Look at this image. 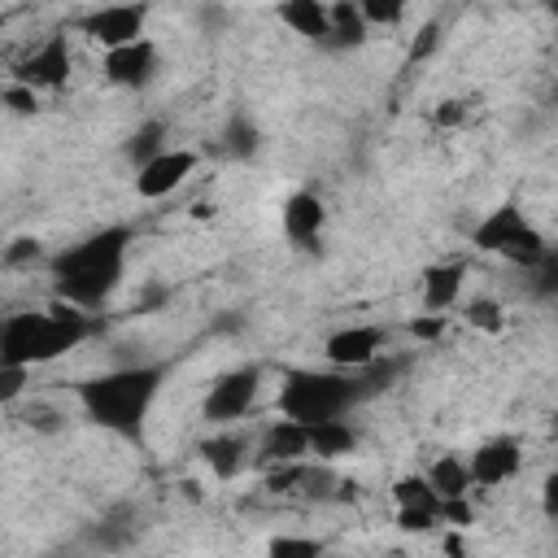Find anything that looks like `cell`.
I'll list each match as a JSON object with an SVG mask.
<instances>
[{"instance_id":"4fadbf2b","label":"cell","mask_w":558,"mask_h":558,"mask_svg":"<svg viewBox=\"0 0 558 558\" xmlns=\"http://www.w3.org/2000/svg\"><path fill=\"white\" fill-rule=\"evenodd\" d=\"M519 462H523L519 440H514V436H493V440H484V445L471 453V480H475L480 488H497V484L514 480Z\"/></svg>"},{"instance_id":"7a4b0ae2","label":"cell","mask_w":558,"mask_h":558,"mask_svg":"<svg viewBox=\"0 0 558 558\" xmlns=\"http://www.w3.org/2000/svg\"><path fill=\"white\" fill-rule=\"evenodd\" d=\"M135 231L126 222H113L105 231H92L87 240L61 248L48 270H52V292L57 301L74 305V310H96L105 305V296L122 283L126 270V248H131Z\"/></svg>"},{"instance_id":"52a82bcc","label":"cell","mask_w":558,"mask_h":558,"mask_svg":"<svg viewBox=\"0 0 558 558\" xmlns=\"http://www.w3.org/2000/svg\"><path fill=\"white\" fill-rule=\"evenodd\" d=\"M384 340H388L384 327H375V323H353V327H340V331H331V336L323 340V357H327L336 371H344V375H362V371H371V366L379 362Z\"/></svg>"},{"instance_id":"7402d4cb","label":"cell","mask_w":558,"mask_h":558,"mask_svg":"<svg viewBox=\"0 0 558 558\" xmlns=\"http://www.w3.org/2000/svg\"><path fill=\"white\" fill-rule=\"evenodd\" d=\"M266 558H327V545L318 536H296V532H279L266 545Z\"/></svg>"},{"instance_id":"7c38bea8","label":"cell","mask_w":558,"mask_h":558,"mask_svg":"<svg viewBox=\"0 0 558 558\" xmlns=\"http://www.w3.org/2000/svg\"><path fill=\"white\" fill-rule=\"evenodd\" d=\"M462 283H466V262H458V257L423 266V275H418V301H423V310L427 314L453 310L458 296H462Z\"/></svg>"},{"instance_id":"f1b7e54d","label":"cell","mask_w":558,"mask_h":558,"mask_svg":"<svg viewBox=\"0 0 558 558\" xmlns=\"http://www.w3.org/2000/svg\"><path fill=\"white\" fill-rule=\"evenodd\" d=\"M4 105H9V113H35L39 109V100H35V87H26V83H4Z\"/></svg>"},{"instance_id":"ac0fdd59","label":"cell","mask_w":558,"mask_h":558,"mask_svg":"<svg viewBox=\"0 0 558 558\" xmlns=\"http://www.w3.org/2000/svg\"><path fill=\"white\" fill-rule=\"evenodd\" d=\"M357 449V432L344 423V418H327L318 427H310V453L318 462H336V458H349Z\"/></svg>"},{"instance_id":"9c48e42d","label":"cell","mask_w":558,"mask_h":558,"mask_svg":"<svg viewBox=\"0 0 558 558\" xmlns=\"http://www.w3.org/2000/svg\"><path fill=\"white\" fill-rule=\"evenodd\" d=\"M13 83H26V87H44V92H61L70 83V39L65 35H48L17 70H13Z\"/></svg>"},{"instance_id":"3957f363","label":"cell","mask_w":558,"mask_h":558,"mask_svg":"<svg viewBox=\"0 0 558 558\" xmlns=\"http://www.w3.org/2000/svg\"><path fill=\"white\" fill-rule=\"evenodd\" d=\"M397 366H371V379L362 375H344V371H305V366H288L279 379V397L275 410L279 418H292L301 427H318L327 418H344L366 392L388 388Z\"/></svg>"},{"instance_id":"836d02e7","label":"cell","mask_w":558,"mask_h":558,"mask_svg":"<svg viewBox=\"0 0 558 558\" xmlns=\"http://www.w3.org/2000/svg\"><path fill=\"white\" fill-rule=\"evenodd\" d=\"M541 514L545 519H558V471H549L545 484H541Z\"/></svg>"},{"instance_id":"e575fe53","label":"cell","mask_w":558,"mask_h":558,"mask_svg":"<svg viewBox=\"0 0 558 558\" xmlns=\"http://www.w3.org/2000/svg\"><path fill=\"white\" fill-rule=\"evenodd\" d=\"M432 118H436V126H458V122L466 118V105H462V100H440Z\"/></svg>"},{"instance_id":"ffe728a7","label":"cell","mask_w":558,"mask_h":558,"mask_svg":"<svg viewBox=\"0 0 558 558\" xmlns=\"http://www.w3.org/2000/svg\"><path fill=\"white\" fill-rule=\"evenodd\" d=\"M366 35H371V26H366V17H362L357 4H349V0L331 4V35H327V48H357V44H366Z\"/></svg>"},{"instance_id":"f35d334b","label":"cell","mask_w":558,"mask_h":558,"mask_svg":"<svg viewBox=\"0 0 558 558\" xmlns=\"http://www.w3.org/2000/svg\"><path fill=\"white\" fill-rule=\"evenodd\" d=\"M554 22H558V4H554Z\"/></svg>"},{"instance_id":"5b68a950","label":"cell","mask_w":558,"mask_h":558,"mask_svg":"<svg viewBox=\"0 0 558 558\" xmlns=\"http://www.w3.org/2000/svg\"><path fill=\"white\" fill-rule=\"evenodd\" d=\"M471 244L484 248V253H493V257H506L510 266H523V270H532L549 253L545 235L527 222V214L514 201H501L497 209H488L480 218V227L471 231Z\"/></svg>"},{"instance_id":"5bb4252c","label":"cell","mask_w":558,"mask_h":558,"mask_svg":"<svg viewBox=\"0 0 558 558\" xmlns=\"http://www.w3.org/2000/svg\"><path fill=\"white\" fill-rule=\"evenodd\" d=\"M279 222H283V235H288L292 244H314V240L323 235V227H327V205H323L318 192L301 187V192H292V196L283 201Z\"/></svg>"},{"instance_id":"ab89813d","label":"cell","mask_w":558,"mask_h":558,"mask_svg":"<svg viewBox=\"0 0 558 558\" xmlns=\"http://www.w3.org/2000/svg\"><path fill=\"white\" fill-rule=\"evenodd\" d=\"M157 558H166V554H157Z\"/></svg>"},{"instance_id":"9a60e30c","label":"cell","mask_w":558,"mask_h":558,"mask_svg":"<svg viewBox=\"0 0 558 558\" xmlns=\"http://www.w3.org/2000/svg\"><path fill=\"white\" fill-rule=\"evenodd\" d=\"M305 458H310V427H301L292 418H275L257 440L262 466H288V462H305Z\"/></svg>"},{"instance_id":"d6a6232c","label":"cell","mask_w":558,"mask_h":558,"mask_svg":"<svg viewBox=\"0 0 558 558\" xmlns=\"http://www.w3.org/2000/svg\"><path fill=\"white\" fill-rule=\"evenodd\" d=\"M397 527L401 532H432L436 514H427V510H397Z\"/></svg>"},{"instance_id":"cb8c5ba5","label":"cell","mask_w":558,"mask_h":558,"mask_svg":"<svg viewBox=\"0 0 558 558\" xmlns=\"http://www.w3.org/2000/svg\"><path fill=\"white\" fill-rule=\"evenodd\" d=\"M462 318H466V327L488 331V336L506 331V305H501V301H493V296H475V301H466Z\"/></svg>"},{"instance_id":"74e56055","label":"cell","mask_w":558,"mask_h":558,"mask_svg":"<svg viewBox=\"0 0 558 558\" xmlns=\"http://www.w3.org/2000/svg\"><path fill=\"white\" fill-rule=\"evenodd\" d=\"M445 554H449V558H466V545H462V532H458V527L445 536Z\"/></svg>"},{"instance_id":"8d00e7d4","label":"cell","mask_w":558,"mask_h":558,"mask_svg":"<svg viewBox=\"0 0 558 558\" xmlns=\"http://www.w3.org/2000/svg\"><path fill=\"white\" fill-rule=\"evenodd\" d=\"M436 35H440V26H436V22H427V26L418 31V39H414V48H410V57H427V52L436 48Z\"/></svg>"},{"instance_id":"8992f818","label":"cell","mask_w":558,"mask_h":558,"mask_svg":"<svg viewBox=\"0 0 558 558\" xmlns=\"http://www.w3.org/2000/svg\"><path fill=\"white\" fill-rule=\"evenodd\" d=\"M257 392H262V366H257V362L231 366V371H222V375L209 384V392H205V401H201V414H205V423L231 427V423H240V418L253 410Z\"/></svg>"},{"instance_id":"8fae6325","label":"cell","mask_w":558,"mask_h":558,"mask_svg":"<svg viewBox=\"0 0 558 558\" xmlns=\"http://www.w3.org/2000/svg\"><path fill=\"white\" fill-rule=\"evenodd\" d=\"M105 78L113 87H144L153 74H157V44L144 35L135 44H122V48H109L105 61H100Z\"/></svg>"},{"instance_id":"d4e9b609","label":"cell","mask_w":558,"mask_h":558,"mask_svg":"<svg viewBox=\"0 0 558 558\" xmlns=\"http://www.w3.org/2000/svg\"><path fill=\"white\" fill-rule=\"evenodd\" d=\"M305 462H288V466H266V488L270 493H301L305 484Z\"/></svg>"},{"instance_id":"e0dca14e","label":"cell","mask_w":558,"mask_h":558,"mask_svg":"<svg viewBox=\"0 0 558 558\" xmlns=\"http://www.w3.org/2000/svg\"><path fill=\"white\" fill-rule=\"evenodd\" d=\"M279 22L292 35H305L314 44H327V35H331V4H323V0H283L279 4Z\"/></svg>"},{"instance_id":"484cf974","label":"cell","mask_w":558,"mask_h":558,"mask_svg":"<svg viewBox=\"0 0 558 558\" xmlns=\"http://www.w3.org/2000/svg\"><path fill=\"white\" fill-rule=\"evenodd\" d=\"M527 275H532V292L536 296H558V248H549Z\"/></svg>"},{"instance_id":"44dd1931","label":"cell","mask_w":558,"mask_h":558,"mask_svg":"<svg viewBox=\"0 0 558 558\" xmlns=\"http://www.w3.org/2000/svg\"><path fill=\"white\" fill-rule=\"evenodd\" d=\"M392 501H397V510H427L436 519H440V506H445L427 475H401L392 484Z\"/></svg>"},{"instance_id":"30bf717a","label":"cell","mask_w":558,"mask_h":558,"mask_svg":"<svg viewBox=\"0 0 558 558\" xmlns=\"http://www.w3.org/2000/svg\"><path fill=\"white\" fill-rule=\"evenodd\" d=\"M192 170H196V153H192V148H166L161 157H153L148 166L135 170V192H140V201H161V196H170Z\"/></svg>"},{"instance_id":"6da1fadb","label":"cell","mask_w":558,"mask_h":558,"mask_svg":"<svg viewBox=\"0 0 558 558\" xmlns=\"http://www.w3.org/2000/svg\"><path fill=\"white\" fill-rule=\"evenodd\" d=\"M170 366L166 362H135V366H113V371H100V375H87L74 384V401L78 410L122 436V440H140L144 436V423L153 414V401L166 384Z\"/></svg>"},{"instance_id":"603a6c76","label":"cell","mask_w":558,"mask_h":558,"mask_svg":"<svg viewBox=\"0 0 558 558\" xmlns=\"http://www.w3.org/2000/svg\"><path fill=\"white\" fill-rule=\"evenodd\" d=\"M161 140H166V126H161V122H144V126H140V131L126 140V157L135 161V170H140V166H148L153 157H161V153H166V144H161Z\"/></svg>"},{"instance_id":"f546056e","label":"cell","mask_w":558,"mask_h":558,"mask_svg":"<svg viewBox=\"0 0 558 558\" xmlns=\"http://www.w3.org/2000/svg\"><path fill=\"white\" fill-rule=\"evenodd\" d=\"M227 148H231L235 157H248V153L257 148V131H253V122L235 118V122H231V131H227Z\"/></svg>"},{"instance_id":"d590c367","label":"cell","mask_w":558,"mask_h":558,"mask_svg":"<svg viewBox=\"0 0 558 558\" xmlns=\"http://www.w3.org/2000/svg\"><path fill=\"white\" fill-rule=\"evenodd\" d=\"M440 519H449V523L462 532V527L471 523V506H466V497H458V501H445V506H440Z\"/></svg>"},{"instance_id":"277c9868","label":"cell","mask_w":558,"mask_h":558,"mask_svg":"<svg viewBox=\"0 0 558 558\" xmlns=\"http://www.w3.org/2000/svg\"><path fill=\"white\" fill-rule=\"evenodd\" d=\"M92 336V318L65 301H52L48 310H22L9 314L0 327V366H44L65 357Z\"/></svg>"},{"instance_id":"83f0119b","label":"cell","mask_w":558,"mask_h":558,"mask_svg":"<svg viewBox=\"0 0 558 558\" xmlns=\"http://www.w3.org/2000/svg\"><path fill=\"white\" fill-rule=\"evenodd\" d=\"M26 379H31V366H0V401L13 405L26 392Z\"/></svg>"},{"instance_id":"4dcf8cb0","label":"cell","mask_w":558,"mask_h":558,"mask_svg":"<svg viewBox=\"0 0 558 558\" xmlns=\"http://www.w3.org/2000/svg\"><path fill=\"white\" fill-rule=\"evenodd\" d=\"M405 331H410L414 340H440V336H445V314H427V310H423L418 318L405 323Z\"/></svg>"},{"instance_id":"ba28073f","label":"cell","mask_w":558,"mask_h":558,"mask_svg":"<svg viewBox=\"0 0 558 558\" xmlns=\"http://www.w3.org/2000/svg\"><path fill=\"white\" fill-rule=\"evenodd\" d=\"M144 17H148L144 4H105V9L83 13L78 17V31L109 52V48H122V44L144 39Z\"/></svg>"},{"instance_id":"d6986e66","label":"cell","mask_w":558,"mask_h":558,"mask_svg":"<svg viewBox=\"0 0 558 558\" xmlns=\"http://www.w3.org/2000/svg\"><path fill=\"white\" fill-rule=\"evenodd\" d=\"M427 480H432V488L440 493V501H458V497H466L471 493V462H462V458H453V453H440L432 466H427Z\"/></svg>"},{"instance_id":"4316f807","label":"cell","mask_w":558,"mask_h":558,"mask_svg":"<svg viewBox=\"0 0 558 558\" xmlns=\"http://www.w3.org/2000/svg\"><path fill=\"white\" fill-rule=\"evenodd\" d=\"M357 9L366 17V26H397V22H405V4H397V0H362Z\"/></svg>"},{"instance_id":"2e32d148","label":"cell","mask_w":558,"mask_h":558,"mask_svg":"<svg viewBox=\"0 0 558 558\" xmlns=\"http://www.w3.org/2000/svg\"><path fill=\"white\" fill-rule=\"evenodd\" d=\"M196 453H201V462H205L218 480H235V475L244 471V462H248V440H244L240 432H214V436H205V440L196 445Z\"/></svg>"},{"instance_id":"1f68e13d","label":"cell","mask_w":558,"mask_h":558,"mask_svg":"<svg viewBox=\"0 0 558 558\" xmlns=\"http://www.w3.org/2000/svg\"><path fill=\"white\" fill-rule=\"evenodd\" d=\"M39 240H31V235H22V240H13L9 248H4V266H26V262H39Z\"/></svg>"}]
</instances>
